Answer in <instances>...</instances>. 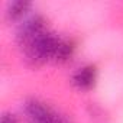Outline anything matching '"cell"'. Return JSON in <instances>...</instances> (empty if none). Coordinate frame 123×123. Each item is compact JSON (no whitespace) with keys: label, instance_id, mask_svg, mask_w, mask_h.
Returning a JSON list of instances; mask_svg holds the SVG:
<instances>
[{"label":"cell","instance_id":"cell-4","mask_svg":"<svg viewBox=\"0 0 123 123\" xmlns=\"http://www.w3.org/2000/svg\"><path fill=\"white\" fill-rule=\"evenodd\" d=\"M96 80H97V70L93 65H86L80 68L73 77L74 86L80 90H90L91 87H94Z\"/></svg>","mask_w":123,"mask_h":123},{"label":"cell","instance_id":"cell-3","mask_svg":"<svg viewBox=\"0 0 123 123\" xmlns=\"http://www.w3.org/2000/svg\"><path fill=\"white\" fill-rule=\"evenodd\" d=\"M45 32H46L45 20L41 16H32L20 25L18 31V41L22 46H26L28 43H31L33 39H36Z\"/></svg>","mask_w":123,"mask_h":123},{"label":"cell","instance_id":"cell-1","mask_svg":"<svg viewBox=\"0 0 123 123\" xmlns=\"http://www.w3.org/2000/svg\"><path fill=\"white\" fill-rule=\"evenodd\" d=\"M58 42H59V38L46 31L45 33H42L41 36H38L36 39H33L31 43H28L23 48H25L28 59L32 64L39 65V64L46 62L48 59L54 58Z\"/></svg>","mask_w":123,"mask_h":123},{"label":"cell","instance_id":"cell-6","mask_svg":"<svg viewBox=\"0 0 123 123\" xmlns=\"http://www.w3.org/2000/svg\"><path fill=\"white\" fill-rule=\"evenodd\" d=\"M31 7V3L29 2H13L7 6V10H6V16L9 20H18L20 18L25 16V13L28 12V9Z\"/></svg>","mask_w":123,"mask_h":123},{"label":"cell","instance_id":"cell-2","mask_svg":"<svg viewBox=\"0 0 123 123\" xmlns=\"http://www.w3.org/2000/svg\"><path fill=\"white\" fill-rule=\"evenodd\" d=\"M25 113L31 123H71L67 117L58 114L56 111L36 100L26 103Z\"/></svg>","mask_w":123,"mask_h":123},{"label":"cell","instance_id":"cell-7","mask_svg":"<svg viewBox=\"0 0 123 123\" xmlns=\"http://www.w3.org/2000/svg\"><path fill=\"white\" fill-rule=\"evenodd\" d=\"M2 123H18V119L12 113H5L2 117Z\"/></svg>","mask_w":123,"mask_h":123},{"label":"cell","instance_id":"cell-5","mask_svg":"<svg viewBox=\"0 0 123 123\" xmlns=\"http://www.w3.org/2000/svg\"><path fill=\"white\" fill-rule=\"evenodd\" d=\"M73 54H74V45L70 41L59 38V42L56 45V49H55L52 59L56 61V62H65V61H68L73 56Z\"/></svg>","mask_w":123,"mask_h":123}]
</instances>
